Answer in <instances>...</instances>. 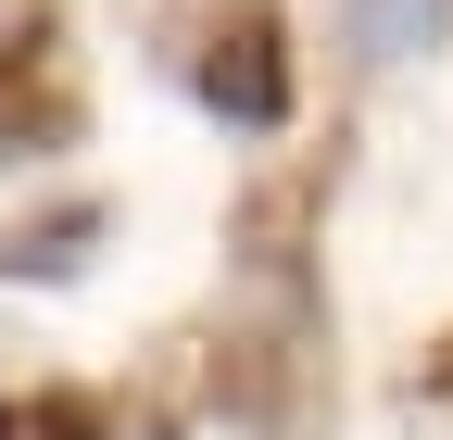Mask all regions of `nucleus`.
Instances as JSON below:
<instances>
[{
    "mask_svg": "<svg viewBox=\"0 0 453 440\" xmlns=\"http://www.w3.org/2000/svg\"><path fill=\"white\" fill-rule=\"evenodd\" d=\"M76 139H88V88H76L64 13H13L0 26V163H38Z\"/></svg>",
    "mask_w": 453,
    "mask_h": 440,
    "instance_id": "nucleus-1",
    "label": "nucleus"
},
{
    "mask_svg": "<svg viewBox=\"0 0 453 440\" xmlns=\"http://www.w3.org/2000/svg\"><path fill=\"white\" fill-rule=\"evenodd\" d=\"M189 88H202L214 126H290V26L265 0H226L189 50Z\"/></svg>",
    "mask_w": 453,
    "mask_h": 440,
    "instance_id": "nucleus-2",
    "label": "nucleus"
},
{
    "mask_svg": "<svg viewBox=\"0 0 453 440\" xmlns=\"http://www.w3.org/2000/svg\"><path fill=\"white\" fill-rule=\"evenodd\" d=\"M101 227H113V214L101 201H50V214H13V227H0V277H76V264L101 252Z\"/></svg>",
    "mask_w": 453,
    "mask_h": 440,
    "instance_id": "nucleus-3",
    "label": "nucleus"
},
{
    "mask_svg": "<svg viewBox=\"0 0 453 440\" xmlns=\"http://www.w3.org/2000/svg\"><path fill=\"white\" fill-rule=\"evenodd\" d=\"M340 13H353V38L378 50V64H416V50H441L453 0H340Z\"/></svg>",
    "mask_w": 453,
    "mask_h": 440,
    "instance_id": "nucleus-4",
    "label": "nucleus"
},
{
    "mask_svg": "<svg viewBox=\"0 0 453 440\" xmlns=\"http://www.w3.org/2000/svg\"><path fill=\"white\" fill-rule=\"evenodd\" d=\"M0 440H113L88 391H0Z\"/></svg>",
    "mask_w": 453,
    "mask_h": 440,
    "instance_id": "nucleus-5",
    "label": "nucleus"
},
{
    "mask_svg": "<svg viewBox=\"0 0 453 440\" xmlns=\"http://www.w3.org/2000/svg\"><path fill=\"white\" fill-rule=\"evenodd\" d=\"M416 391H453V340H441V353H428V365H416Z\"/></svg>",
    "mask_w": 453,
    "mask_h": 440,
    "instance_id": "nucleus-6",
    "label": "nucleus"
}]
</instances>
